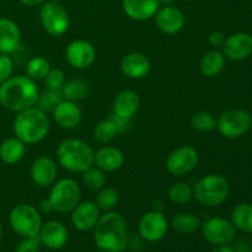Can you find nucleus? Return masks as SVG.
Returning a JSON list of instances; mask_svg holds the SVG:
<instances>
[{"instance_id": "22", "label": "nucleus", "mask_w": 252, "mask_h": 252, "mask_svg": "<svg viewBox=\"0 0 252 252\" xmlns=\"http://www.w3.org/2000/svg\"><path fill=\"white\" fill-rule=\"evenodd\" d=\"M123 11L135 21H148L153 19L160 9L159 0H122Z\"/></svg>"}, {"instance_id": "49", "label": "nucleus", "mask_w": 252, "mask_h": 252, "mask_svg": "<svg viewBox=\"0 0 252 252\" xmlns=\"http://www.w3.org/2000/svg\"><path fill=\"white\" fill-rule=\"evenodd\" d=\"M42 252H53V251H51V250H48V251H42Z\"/></svg>"}, {"instance_id": "36", "label": "nucleus", "mask_w": 252, "mask_h": 252, "mask_svg": "<svg viewBox=\"0 0 252 252\" xmlns=\"http://www.w3.org/2000/svg\"><path fill=\"white\" fill-rule=\"evenodd\" d=\"M63 100L64 97L61 90H51V89H47L44 93L39 94L36 106L38 108H41L42 111H44L46 113L52 112L56 108V106Z\"/></svg>"}, {"instance_id": "23", "label": "nucleus", "mask_w": 252, "mask_h": 252, "mask_svg": "<svg viewBox=\"0 0 252 252\" xmlns=\"http://www.w3.org/2000/svg\"><path fill=\"white\" fill-rule=\"evenodd\" d=\"M123 164H125V154L118 148L106 145L95 152L94 165L103 172L118 171Z\"/></svg>"}, {"instance_id": "48", "label": "nucleus", "mask_w": 252, "mask_h": 252, "mask_svg": "<svg viewBox=\"0 0 252 252\" xmlns=\"http://www.w3.org/2000/svg\"><path fill=\"white\" fill-rule=\"evenodd\" d=\"M95 252H107V251H103V250H97V251H95Z\"/></svg>"}, {"instance_id": "3", "label": "nucleus", "mask_w": 252, "mask_h": 252, "mask_svg": "<svg viewBox=\"0 0 252 252\" xmlns=\"http://www.w3.org/2000/svg\"><path fill=\"white\" fill-rule=\"evenodd\" d=\"M15 137L26 145L37 144L48 135L51 120L48 115L37 106L17 112L12 123Z\"/></svg>"}, {"instance_id": "37", "label": "nucleus", "mask_w": 252, "mask_h": 252, "mask_svg": "<svg viewBox=\"0 0 252 252\" xmlns=\"http://www.w3.org/2000/svg\"><path fill=\"white\" fill-rule=\"evenodd\" d=\"M66 81L65 73L59 68H52L47 76L44 78V84L47 89L51 90H62L63 85Z\"/></svg>"}, {"instance_id": "12", "label": "nucleus", "mask_w": 252, "mask_h": 252, "mask_svg": "<svg viewBox=\"0 0 252 252\" xmlns=\"http://www.w3.org/2000/svg\"><path fill=\"white\" fill-rule=\"evenodd\" d=\"M170 223L161 211H149L143 214L138 223L139 235L148 243H158L166 236Z\"/></svg>"}, {"instance_id": "25", "label": "nucleus", "mask_w": 252, "mask_h": 252, "mask_svg": "<svg viewBox=\"0 0 252 252\" xmlns=\"http://www.w3.org/2000/svg\"><path fill=\"white\" fill-rule=\"evenodd\" d=\"M26 154V144L16 137H10L0 144V160L6 165L21 161Z\"/></svg>"}, {"instance_id": "43", "label": "nucleus", "mask_w": 252, "mask_h": 252, "mask_svg": "<svg viewBox=\"0 0 252 252\" xmlns=\"http://www.w3.org/2000/svg\"><path fill=\"white\" fill-rule=\"evenodd\" d=\"M20 1L26 6H37V5H42L43 2H46L47 0H20Z\"/></svg>"}, {"instance_id": "19", "label": "nucleus", "mask_w": 252, "mask_h": 252, "mask_svg": "<svg viewBox=\"0 0 252 252\" xmlns=\"http://www.w3.org/2000/svg\"><path fill=\"white\" fill-rule=\"evenodd\" d=\"M53 120L63 129H74L83 120V111L78 102L63 100L56 106L53 111Z\"/></svg>"}, {"instance_id": "33", "label": "nucleus", "mask_w": 252, "mask_h": 252, "mask_svg": "<svg viewBox=\"0 0 252 252\" xmlns=\"http://www.w3.org/2000/svg\"><path fill=\"white\" fill-rule=\"evenodd\" d=\"M118 202H120V194L112 187H102L96 194L95 203L101 212L113 211Z\"/></svg>"}, {"instance_id": "44", "label": "nucleus", "mask_w": 252, "mask_h": 252, "mask_svg": "<svg viewBox=\"0 0 252 252\" xmlns=\"http://www.w3.org/2000/svg\"><path fill=\"white\" fill-rule=\"evenodd\" d=\"M212 252H236L233 248H230L229 245H223V246H216Z\"/></svg>"}, {"instance_id": "11", "label": "nucleus", "mask_w": 252, "mask_h": 252, "mask_svg": "<svg viewBox=\"0 0 252 252\" xmlns=\"http://www.w3.org/2000/svg\"><path fill=\"white\" fill-rule=\"evenodd\" d=\"M202 235L213 246L229 245L236 235V229L231 221L221 217H212L201 224Z\"/></svg>"}, {"instance_id": "20", "label": "nucleus", "mask_w": 252, "mask_h": 252, "mask_svg": "<svg viewBox=\"0 0 252 252\" xmlns=\"http://www.w3.org/2000/svg\"><path fill=\"white\" fill-rule=\"evenodd\" d=\"M21 31L16 22L0 17V53L7 56L16 53L21 47Z\"/></svg>"}, {"instance_id": "7", "label": "nucleus", "mask_w": 252, "mask_h": 252, "mask_svg": "<svg viewBox=\"0 0 252 252\" xmlns=\"http://www.w3.org/2000/svg\"><path fill=\"white\" fill-rule=\"evenodd\" d=\"M48 199L54 212L61 214L70 213L81 201V189L73 179H62L52 185Z\"/></svg>"}, {"instance_id": "4", "label": "nucleus", "mask_w": 252, "mask_h": 252, "mask_svg": "<svg viewBox=\"0 0 252 252\" xmlns=\"http://www.w3.org/2000/svg\"><path fill=\"white\" fill-rule=\"evenodd\" d=\"M57 161L69 172L85 171L94 165L95 152L90 144L76 138H68L59 143L56 150Z\"/></svg>"}, {"instance_id": "34", "label": "nucleus", "mask_w": 252, "mask_h": 252, "mask_svg": "<svg viewBox=\"0 0 252 252\" xmlns=\"http://www.w3.org/2000/svg\"><path fill=\"white\" fill-rule=\"evenodd\" d=\"M81 177H83V182L88 189H93V191H98L106 185V175L102 170L96 167L95 165L86 169L85 171L81 172Z\"/></svg>"}, {"instance_id": "35", "label": "nucleus", "mask_w": 252, "mask_h": 252, "mask_svg": "<svg viewBox=\"0 0 252 252\" xmlns=\"http://www.w3.org/2000/svg\"><path fill=\"white\" fill-rule=\"evenodd\" d=\"M191 127L201 133L212 132L217 128V118L212 113L199 111L191 117Z\"/></svg>"}, {"instance_id": "6", "label": "nucleus", "mask_w": 252, "mask_h": 252, "mask_svg": "<svg viewBox=\"0 0 252 252\" xmlns=\"http://www.w3.org/2000/svg\"><path fill=\"white\" fill-rule=\"evenodd\" d=\"M9 224L16 235L29 238L38 235L43 220L37 207L30 203H20L10 211Z\"/></svg>"}, {"instance_id": "50", "label": "nucleus", "mask_w": 252, "mask_h": 252, "mask_svg": "<svg viewBox=\"0 0 252 252\" xmlns=\"http://www.w3.org/2000/svg\"><path fill=\"white\" fill-rule=\"evenodd\" d=\"M186 1H194V0H186Z\"/></svg>"}, {"instance_id": "47", "label": "nucleus", "mask_w": 252, "mask_h": 252, "mask_svg": "<svg viewBox=\"0 0 252 252\" xmlns=\"http://www.w3.org/2000/svg\"><path fill=\"white\" fill-rule=\"evenodd\" d=\"M49 1H53V2H61L62 0H49Z\"/></svg>"}, {"instance_id": "31", "label": "nucleus", "mask_w": 252, "mask_h": 252, "mask_svg": "<svg viewBox=\"0 0 252 252\" xmlns=\"http://www.w3.org/2000/svg\"><path fill=\"white\" fill-rule=\"evenodd\" d=\"M118 134H120V130H118L117 125L110 117L98 122L94 128V138L96 142L101 144H108L115 140Z\"/></svg>"}, {"instance_id": "17", "label": "nucleus", "mask_w": 252, "mask_h": 252, "mask_svg": "<svg viewBox=\"0 0 252 252\" xmlns=\"http://www.w3.org/2000/svg\"><path fill=\"white\" fill-rule=\"evenodd\" d=\"M221 48L225 58L233 62L245 61L252 54V34L248 32H236L226 37Z\"/></svg>"}, {"instance_id": "10", "label": "nucleus", "mask_w": 252, "mask_h": 252, "mask_svg": "<svg viewBox=\"0 0 252 252\" xmlns=\"http://www.w3.org/2000/svg\"><path fill=\"white\" fill-rule=\"evenodd\" d=\"M199 162V154L191 145H181L172 150L166 158L165 166L171 175L176 177L191 174Z\"/></svg>"}, {"instance_id": "45", "label": "nucleus", "mask_w": 252, "mask_h": 252, "mask_svg": "<svg viewBox=\"0 0 252 252\" xmlns=\"http://www.w3.org/2000/svg\"><path fill=\"white\" fill-rule=\"evenodd\" d=\"M160 6H171L175 4V0H159Z\"/></svg>"}, {"instance_id": "13", "label": "nucleus", "mask_w": 252, "mask_h": 252, "mask_svg": "<svg viewBox=\"0 0 252 252\" xmlns=\"http://www.w3.org/2000/svg\"><path fill=\"white\" fill-rule=\"evenodd\" d=\"M65 59L74 69L84 70L95 63L96 49L94 44L86 39H74L66 46Z\"/></svg>"}, {"instance_id": "40", "label": "nucleus", "mask_w": 252, "mask_h": 252, "mask_svg": "<svg viewBox=\"0 0 252 252\" xmlns=\"http://www.w3.org/2000/svg\"><path fill=\"white\" fill-rule=\"evenodd\" d=\"M225 38V34L221 31H218V30H214V31H212L211 33L208 34V42L213 47H223Z\"/></svg>"}, {"instance_id": "32", "label": "nucleus", "mask_w": 252, "mask_h": 252, "mask_svg": "<svg viewBox=\"0 0 252 252\" xmlns=\"http://www.w3.org/2000/svg\"><path fill=\"white\" fill-rule=\"evenodd\" d=\"M51 69V62L48 59L42 56H37L30 59L25 70L30 79H32L33 81H41L44 80Z\"/></svg>"}, {"instance_id": "16", "label": "nucleus", "mask_w": 252, "mask_h": 252, "mask_svg": "<svg viewBox=\"0 0 252 252\" xmlns=\"http://www.w3.org/2000/svg\"><path fill=\"white\" fill-rule=\"evenodd\" d=\"M100 217L101 211L93 201H80L70 212V221L78 231L93 230Z\"/></svg>"}, {"instance_id": "28", "label": "nucleus", "mask_w": 252, "mask_h": 252, "mask_svg": "<svg viewBox=\"0 0 252 252\" xmlns=\"http://www.w3.org/2000/svg\"><path fill=\"white\" fill-rule=\"evenodd\" d=\"M231 223L238 230L252 233V204L240 203L231 212Z\"/></svg>"}, {"instance_id": "15", "label": "nucleus", "mask_w": 252, "mask_h": 252, "mask_svg": "<svg viewBox=\"0 0 252 252\" xmlns=\"http://www.w3.org/2000/svg\"><path fill=\"white\" fill-rule=\"evenodd\" d=\"M38 238L42 246L51 251H57L66 245L69 240V231L61 221L48 220L42 224Z\"/></svg>"}, {"instance_id": "29", "label": "nucleus", "mask_w": 252, "mask_h": 252, "mask_svg": "<svg viewBox=\"0 0 252 252\" xmlns=\"http://www.w3.org/2000/svg\"><path fill=\"white\" fill-rule=\"evenodd\" d=\"M167 198L170 199L171 203L177 204V206H185L193 198V187L189 182H175L167 191Z\"/></svg>"}, {"instance_id": "2", "label": "nucleus", "mask_w": 252, "mask_h": 252, "mask_svg": "<svg viewBox=\"0 0 252 252\" xmlns=\"http://www.w3.org/2000/svg\"><path fill=\"white\" fill-rule=\"evenodd\" d=\"M39 90L27 75H15L0 85V103L6 110L21 112L36 106Z\"/></svg>"}, {"instance_id": "46", "label": "nucleus", "mask_w": 252, "mask_h": 252, "mask_svg": "<svg viewBox=\"0 0 252 252\" xmlns=\"http://www.w3.org/2000/svg\"><path fill=\"white\" fill-rule=\"evenodd\" d=\"M1 236H2V225L1 223H0V239H1Z\"/></svg>"}, {"instance_id": "41", "label": "nucleus", "mask_w": 252, "mask_h": 252, "mask_svg": "<svg viewBox=\"0 0 252 252\" xmlns=\"http://www.w3.org/2000/svg\"><path fill=\"white\" fill-rule=\"evenodd\" d=\"M110 118L111 120L115 121V123L117 125V128H118V130H120V133H123L125 130H127L130 126V121H132V120H127V118L118 117V116H116L115 113H112V115L110 116Z\"/></svg>"}, {"instance_id": "8", "label": "nucleus", "mask_w": 252, "mask_h": 252, "mask_svg": "<svg viewBox=\"0 0 252 252\" xmlns=\"http://www.w3.org/2000/svg\"><path fill=\"white\" fill-rule=\"evenodd\" d=\"M252 127V116L249 111L236 108L221 113L217 120V128L226 139H236L245 135Z\"/></svg>"}, {"instance_id": "42", "label": "nucleus", "mask_w": 252, "mask_h": 252, "mask_svg": "<svg viewBox=\"0 0 252 252\" xmlns=\"http://www.w3.org/2000/svg\"><path fill=\"white\" fill-rule=\"evenodd\" d=\"M38 211L41 212V214H51V213H53L54 209H53V207H52L49 199L46 198V199H43V201H41V203H39V206H38Z\"/></svg>"}, {"instance_id": "9", "label": "nucleus", "mask_w": 252, "mask_h": 252, "mask_svg": "<svg viewBox=\"0 0 252 252\" xmlns=\"http://www.w3.org/2000/svg\"><path fill=\"white\" fill-rule=\"evenodd\" d=\"M39 21L44 31L53 37L63 36L70 25L68 12L62 6L61 2H53L49 0L42 4L39 10Z\"/></svg>"}, {"instance_id": "38", "label": "nucleus", "mask_w": 252, "mask_h": 252, "mask_svg": "<svg viewBox=\"0 0 252 252\" xmlns=\"http://www.w3.org/2000/svg\"><path fill=\"white\" fill-rule=\"evenodd\" d=\"M42 244L37 236H29V238H22L17 243L15 252H41Z\"/></svg>"}, {"instance_id": "14", "label": "nucleus", "mask_w": 252, "mask_h": 252, "mask_svg": "<svg viewBox=\"0 0 252 252\" xmlns=\"http://www.w3.org/2000/svg\"><path fill=\"white\" fill-rule=\"evenodd\" d=\"M30 176L37 187H51L58 177V166L52 158L41 155L32 161L30 167Z\"/></svg>"}, {"instance_id": "30", "label": "nucleus", "mask_w": 252, "mask_h": 252, "mask_svg": "<svg viewBox=\"0 0 252 252\" xmlns=\"http://www.w3.org/2000/svg\"><path fill=\"white\" fill-rule=\"evenodd\" d=\"M61 91L63 94L64 100L79 102L88 96L89 85L81 79H71V80L65 81Z\"/></svg>"}, {"instance_id": "24", "label": "nucleus", "mask_w": 252, "mask_h": 252, "mask_svg": "<svg viewBox=\"0 0 252 252\" xmlns=\"http://www.w3.org/2000/svg\"><path fill=\"white\" fill-rule=\"evenodd\" d=\"M140 108V97L135 91L122 90L113 101V112L116 116L132 120Z\"/></svg>"}, {"instance_id": "26", "label": "nucleus", "mask_w": 252, "mask_h": 252, "mask_svg": "<svg viewBox=\"0 0 252 252\" xmlns=\"http://www.w3.org/2000/svg\"><path fill=\"white\" fill-rule=\"evenodd\" d=\"M225 66V57L223 52L217 49L209 51L204 54L199 62V70L207 78H214L223 71Z\"/></svg>"}, {"instance_id": "18", "label": "nucleus", "mask_w": 252, "mask_h": 252, "mask_svg": "<svg viewBox=\"0 0 252 252\" xmlns=\"http://www.w3.org/2000/svg\"><path fill=\"white\" fill-rule=\"evenodd\" d=\"M154 17L157 27L165 34L179 33L184 30L186 24L184 12L175 5L160 7Z\"/></svg>"}, {"instance_id": "39", "label": "nucleus", "mask_w": 252, "mask_h": 252, "mask_svg": "<svg viewBox=\"0 0 252 252\" xmlns=\"http://www.w3.org/2000/svg\"><path fill=\"white\" fill-rule=\"evenodd\" d=\"M14 61L7 54L0 53V85L12 76Z\"/></svg>"}, {"instance_id": "5", "label": "nucleus", "mask_w": 252, "mask_h": 252, "mask_svg": "<svg viewBox=\"0 0 252 252\" xmlns=\"http://www.w3.org/2000/svg\"><path fill=\"white\" fill-rule=\"evenodd\" d=\"M230 194V184L219 174L201 177L193 186V197L201 206L216 208L221 206Z\"/></svg>"}, {"instance_id": "27", "label": "nucleus", "mask_w": 252, "mask_h": 252, "mask_svg": "<svg viewBox=\"0 0 252 252\" xmlns=\"http://www.w3.org/2000/svg\"><path fill=\"white\" fill-rule=\"evenodd\" d=\"M201 224L199 218L194 214L189 213V212H180V213L175 214L170 225L176 233L181 234V235H191L201 228Z\"/></svg>"}, {"instance_id": "21", "label": "nucleus", "mask_w": 252, "mask_h": 252, "mask_svg": "<svg viewBox=\"0 0 252 252\" xmlns=\"http://www.w3.org/2000/svg\"><path fill=\"white\" fill-rule=\"evenodd\" d=\"M152 69V63L149 58L145 54L138 53V52H132L121 59V70L126 76L130 79H139L145 78L150 73Z\"/></svg>"}, {"instance_id": "1", "label": "nucleus", "mask_w": 252, "mask_h": 252, "mask_svg": "<svg viewBox=\"0 0 252 252\" xmlns=\"http://www.w3.org/2000/svg\"><path fill=\"white\" fill-rule=\"evenodd\" d=\"M93 230L94 241L98 250L123 252L127 248L129 241L128 224L125 217L118 212H105Z\"/></svg>"}]
</instances>
